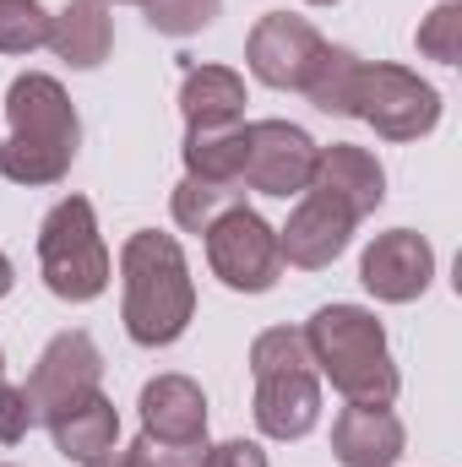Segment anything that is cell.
Returning <instances> with one entry per match:
<instances>
[{
    "instance_id": "1",
    "label": "cell",
    "mask_w": 462,
    "mask_h": 467,
    "mask_svg": "<svg viewBox=\"0 0 462 467\" xmlns=\"http://www.w3.org/2000/svg\"><path fill=\"white\" fill-rule=\"evenodd\" d=\"M196 316V283L174 234L142 229L120 244V321L131 343L169 348Z\"/></svg>"
},
{
    "instance_id": "2",
    "label": "cell",
    "mask_w": 462,
    "mask_h": 467,
    "mask_svg": "<svg viewBox=\"0 0 462 467\" xmlns=\"http://www.w3.org/2000/svg\"><path fill=\"white\" fill-rule=\"evenodd\" d=\"M11 136L0 141V174L11 185H60L82 147V119L66 88L44 71H27L5 88Z\"/></svg>"
},
{
    "instance_id": "3",
    "label": "cell",
    "mask_w": 462,
    "mask_h": 467,
    "mask_svg": "<svg viewBox=\"0 0 462 467\" xmlns=\"http://www.w3.org/2000/svg\"><path fill=\"white\" fill-rule=\"evenodd\" d=\"M305 348L316 358V375H327L348 402L392 408L397 397V364L386 348V327L359 305H321L305 327Z\"/></svg>"
},
{
    "instance_id": "4",
    "label": "cell",
    "mask_w": 462,
    "mask_h": 467,
    "mask_svg": "<svg viewBox=\"0 0 462 467\" xmlns=\"http://www.w3.org/2000/svg\"><path fill=\"white\" fill-rule=\"evenodd\" d=\"M256 375V430L267 441H305L321 419V375L299 327H272L250 343Z\"/></svg>"
},
{
    "instance_id": "5",
    "label": "cell",
    "mask_w": 462,
    "mask_h": 467,
    "mask_svg": "<svg viewBox=\"0 0 462 467\" xmlns=\"http://www.w3.org/2000/svg\"><path fill=\"white\" fill-rule=\"evenodd\" d=\"M38 272H44V288L66 305H88L110 288L115 261H110V244L99 234L88 196L55 202L49 218L38 223Z\"/></svg>"
},
{
    "instance_id": "6",
    "label": "cell",
    "mask_w": 462,
    "mask_h": 467,
    "mask_svg": "<svg viewBox=\"0 0 462 467\" xmlns=\"http://www.w3.org/2000/svg\"><path fill=\"white\" fill-rule=\"evenodd\" d=\"M353 119H364L386 141H419L441 125V93L425 77H414L408 66H364Z\"/></svg>"
},
{
    "instance_id": "7",
    "label": "cell",
    "mask_w": 462,
    "mask_h": 467,
    "mask_svg": "<svg viewBox=\"0 0 462 467\" xmlns=\"http://www.w3.org/2000/svg\"><path fill=\"white\" fill-rule=\"evenodd\" d=\"M207 266L234 294H267V288H278V277H283L278 229L261 213H250V207H229L207 229Z\"/></svg>"
},
{
    "instance_id": "8",
    "label": "cell",
    "mask_w": 462,
    "mask_h": 467,
    "mask_svg": "<svg viewBox=\"0 0 462 467\" xmlns=\"http://www.w3.org/2000/svg\"><path fill=\"white\" fill-rule=\"evenodd\" d=\"M99 386H104V353H99V343L88 332H60V337H49V348L38 353L22 397L33 408V424H49L66 408L88 402Z\"/></svg>"
},
{
    "instance_id": "9",
    "label": "cell",
    "mask_w": 462,
    "mask_h": 467,
    "mask_svg": "<svg viewBox=\"0 0 462 467\" xmlns=\"http://www.w3.org/2000/svg\"><path fill=\"white\" fill-rule=\"evenodd\" d=\"M316 141L310 130L289 125V119H256L245 125V191H261V196H305L310 191V174H316Z\"/></svg>"
},
{
    "instance_id": "10",
    "label": "cell",
    "mask_w": 462,
    "mask_h": 467,
    "mask_svg": "<svg viewBox=\"0 0 462 467\" xmlns=\"http://www.w3.org/2000/svg\"><path fill=\"white\" fill-rule=\"evenodd\" d=\"M327 49V38L305 22V16H289V11H267L250 38H245V66L256 82L278 88V93H299L316 55Z\"/></svg>"
},
{
    "instance_id": "11",
    "label": "cell",
    "mask_w": 462,
    "mask_h": 467,
    "mask_svg": "<svg viewBox=\"0 0 462 467\" xmlns=\"http://www.w3.org/2000/svg\"><path fill=\"white\" fill-rule=\"evenodd\" d=\"M353 229H359V218L348 213L338 196H327V191H305L299 207L289 213V223L278 229L283 266H299V272H321V266H332V261L348 250Z\"/></svg>"
},
{
    "instance_id": "12",
    "label": "cell",
    "mask_w": 462,
    "mask_h": 467,
    "mask_svg": "<svg viewBox=\"0 0 462 467\" xmlns=\"http://www.w3.org/2000/svg\"><path fill=\"white\" fill-rule=\"evenodd\" d=\"M359 283L381 299V305H408L436 283V250L430 239L414 229H386L375 234V244L359 261Z\"/></svg>"
},
{
    "instance_id": "13",
    "label": "cell",
    "mask_w": 462,
    "mask_h": 467,
    "mask_svg": "<svg viewBox=\"0 0 462 467\" xmlns=\"http://www.w3.org/2000/svg\"><path fill=\"white\" fill-rule=\"evenodd\" d=\"M136 408H142V435H152V441H174V446L207 441V397L191 375L147 380Z\"/></svg>"
},
{
    "instance_id": "14",
    "label": "cell",
    "mask_w": 462,
    "mask_h": 467,
    "mask_svg": "<svg viewBox=\"0 0 462 467\" xmlns=\"http://www.w3.org/2000/svg\"><path fill=\"white\" fill-rule=\"evenodd\" d=\"M403 419L375 402H348L332 419V451L343 467H397L403 462Z\"/></svg>"
},
{
    "instance_id": "15",
    "label": "cell",
    "mask_w": 462,
    "mask_h": 467,
    "mask_svg": "<svg viewBox=\"0 0 462 467\" xmlns=\"http://www.w3.org/2000/svg\"><path fill=\"white\" fill-rule=\"evenodd\" d=\"M310 191H327V196L343 202L353 218H370L386 202V169L375 163V152H364L353 141H332V147L316 152Z\"/></svg>"
},
{
    "instance_id": "16",
    "label": "cell",
    "mask_w": 462,
    "mask_h": 467,
    "mask_svg": "<svg viewBox=\"0 0 462 467\" xmlns=\"http://www.w3.org/2000/svg\"><path fill=\"white\" fill-rule=\"evenodd\" d=\"M71 71H93L110 60L115 49V16L104 0H66L55 16H49V38H44Z\"/></svg>"
},
{
    "instance_id": "17",
    "label": "cell",
    "mask_w": 462,
    "mask_h": 467,
    "mask_svg": "<svg viewBox=\"0 0 462 467\" xmlns=\"http://www.w3.org/2000/svg\"><path fill=\"white\" fill-rule=\"evenodd\" d=\"M180 115L185 130L245 125V77L229 66H185L180 77Z\"/></svg>"
},
{
    "instance_id": "18",
    "label": "cell",
    "mask_w": 462,
    "mask_h": 467,
    "mask_svg": "<svg viewBox=\"0 0 462 467\" xmlns=\"http://www.w3.org/2000/svg\"><path fill=\"white\" fill-rule=\"evenodd\" d=\"M49 441H55V451L66 457V462H99V457H110L120 441V413L115 402L104 397V391H93L88 402H77V408H66L60 419H49Z\"/></svg>"
},
{
    "instance_id": "19",
    "label": "cell",
    "mask_w": 462,
    "mask_h": 467,
    "mask_svg": "<svg viewBox=\"0 0 462 467\" xmlns=\"http://www.w3.org/2000/svg\"><path fill=\"white\" fill-rule=\"evenodd\" d=\"M359 71H364V60L353 55V49H338V44H327L321 55H316V66H310V77H305V99L321 109V115H343L353 119V99H359Z\"/></svg>"
},
{
    "instance_id": "20",
    "label": "cell",
    "mask_w": 462,
    "mask_h": 467,
    "mask_svg": "<svg viewBox=\"0 0 462 467\" xmlns=\"http://www.w3.org/2000/svg\"><path fill=\"white\" fill-rule=\"evenodd\" d=\"M229 207H245V185L239 180H196V174H185L174 185V202H169L174 223L185 234H207Z\"/></svg>"
},
{
    "instance_id": "21",
    "label": "cell",
    "mask_w": 462,
    "mask_h": 467,
    "mask_svg": "<svg viewBox=\"0 0 462 467\" xmlns=\"http://www.w3.org/2000/svg\"><path fill=\"white\" fill-rule=\"evenodd\" d=\"M239 169H245V125L185 130V174H196V180H239Z\"/></svg>"
},
{
    "instance_id": "22",
    "label": "cell",
    "mask_w": 462,
    "mask_h": 467,
    "mask_svg": "<svg viewBox=\"0 0 462 467\" xmlns=\"http://www.w3.org/2000/svg\"><path fill=\"white\" fill-rule=\"evenodd\" d=\"M142 5H147V27L163 38H191V33L213 27L224 11V0H142Z\"/></svg>"
},
{
    "instance_id": "23",
    "label": "cell",
    "mask_w": 462,
    "mask_h": 467,
    "mask_svg": "<svg viewBox=\"0 0 462 467\" xmlns=\"http://www.w3.org/2000/svg\"><path fill=\"white\" fill-rule=\"evenodd\" d=\"M49 38V11L38 0H0V55H33Z\"/></svg>"
},
{
    "instance_id": "24",
    "label": "cell",
    "mask_w": 462,
    "mask_h": 467,
    "mask_svg": "<svg viewBox=\"0 0 462 467\" xmlns=\"http://www.w3.org/2000/svg\"><path fill=\"white\" fill-rule=\"evenodd\" d=\"M414 44H419V55H430V60H441V66H457L462 60V0H441V5L419 22Z\"/></svg>"
},
{
    "instance_id": "25",
    "label": "cell",
    "mask_w": 462,
    "mask_h": 467,
    "mask_svg": "<svg viewBox=\"0 0 462 467\" xmlns=\"http://www.w3.org/2000/svg\"><path fill=\"white\" fill-rule=\"evenodd\" d=\"M207 462V441L196 446H174V441H152L142 435L131 451H125V467H202Z\"/></svg>"
},
{
    "instance_id": "26",
    "label": "cell",
    "mask_w": 462,
    "mask_h": 467,
    "mask_svg": "<svg viewBox=\"0 0 462 467\" xmlns=\"http://www.w3.org/2000/svg\"><path fill=\"white\" fill-rule=\"evenodd\" d=\"M27 430H33V408H27V397H22V386H5V380H0V441L16 446Z\"/></svg>"
},
{
    "instance_id": "27",
    "label": "cell",
    "mask_w": 462,
    "mask_h": 467,
    "mask_svg": "<svg viewBox=\"0 0 462 467\" xmlns=\"http://www.w3.org/2000/svg\"><path fill=\"white\" fill-rule=\"evenodd\" d=\"M202 467H267V451L256 441H224V446H207Z\"/></svg>"
},
{
    "instance_id": "28",
    "label": "cell",
    "mask_w": 462,
    "mask_h": 467,
    "mask_svg": "<svg viewBox=\"0 0 462 467\" xmlns=\"http://www.w3.org/2000/svg\"><path fill=\"white\" fill-rule=\"evenodd\" d=\"M11 283H16V272H11V261H5V255H0V299H5V294H11Z\"/></svg>"
},
{
    "instance_id": "29",
    "label": "cell",
    "mask_w": 462,
    "mask_h": 467,
    "mask_svg": "<svg viewBox=\"0 0 462 467\" xmlns=\"http://www.w3.org/2000/svg\"><path fill=\"white\" fill-rule=\"evenodd\" d=\"M88 467H125V451H110V457H99V462H88Z\"/></svg>"
},
{
    "instance_id": "30",
    "label": "cell",
    "mask_w": 462,
    "mask_h": 467,
    "mask_svg": "<svg viewBox=\"0 0 462 467\" xmlns=\"http://www.w3.org/2000/svg\"><path fill=\"white\" fill-rule=\"evenodd\" d=\"M104 5H142V0H104Z\"/></svg>"
},
{
    "instance_id": "31",
    "label": "cell",
    "mask_w": 462,
    "mask_h": 467,
    "mask_svg": "<svg viewBox=\"0 0 462 467\" xmlns=\"http://www.w3.org/2000/svg\"><path fill=\"white\" fill-rule=\"evenodd\" d=\"M0 380H5V353H0Z\"/></svg>"
},
{
    "instance_id": "32",
    "label": "cell",
    "mask_w": 462,
    "mask_h": 467,
    "mask_svg": "<svg viewBox=\"0 0 462 467\" xmlns=\"http://www.w3.org/2000/svg\"><path fill=\"white\" fill-rule=\"evenodd\" d=\"M310 5H338V0H310Z\"/></svg>"
}]
</instances>
